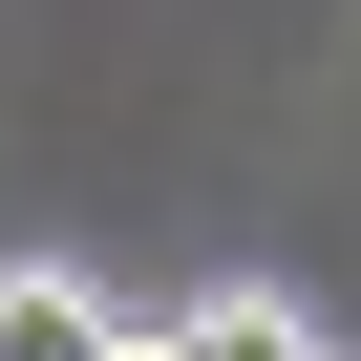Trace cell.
Here are the masks:
<instances>
[{
  "label": "cell",
  "mask_w": 361,
  "mask_h": 361,
  "mask_svg": "<svg viewBox=\"0 0 361 361\" xmlns=\"http://www.w3.org/2000/svg\"><path fill=\"white\" fill-rule=\"evenodd\" d=\"M340 361H361V340H340Z\"/></svg>",
  "instance_id": "cell-4"
},
{
  "label": "cell",
  "mask_w": 361,
  "mask_h": 361,
  "mask_svg": "<svg viewBox=\"0 0 361 361\" xmlns=\"http://www.w3.org/2000/svg\"><path fill=\"white\" fill-rule=\"evenodd\" d=\"M106 361H192V340H170V319H128V340H106Z\"/></svg>",
  "instance_id": "cell-3"
},
{
  "label": "cell",
  "mask_w": 361,
  "mask_h": 361,
  "mask_svg": "<svg viewBox=\"0 0 361 361\" xmlns=\"http://www.w3.org/2000/svg\"><path fill=\"white\" fill-rule=\"evenodd\" d=\"M170 340H192V361H340L276 276H213V298H170Z\"/></svg>",
  "instance_id": "cell-2"
},
{
  "label": "cell",
  "mask_w": 361,
  "mask_h": 361,
  "mask_svg": "<svg viewBox=\"0 0 361 361\" xmlns=\"http://www.w3.org/2000/svg\"><path fill=\"white\" fill-rule=\"evenodd\" d=\"M106 340H128V298L85 255H0V361H106Z\"/></svg>",
  "instance_id": "cell-1"
}]
</instances>
